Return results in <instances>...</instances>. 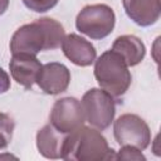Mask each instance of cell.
Instances as JSON below:
<instances>
[{"instance_id":"obj_5","label":"cell","mask_w":161,"mask_h":161,"mask_svg":"<svg viewBox=\"0 0 161 161\" xmlns=\"http://www.w3.org/2000/svg\"><path fill=\"white\" fill-rule=\"evenodd\" d=\"M86 122L91 127L98 131L107 130L114 119L116 114V102L114 98L103 91L102 88L88 89L80 101Z\"/></svg>"},{"instance_id":"obj_2","label":"cell","mask_w":161,"mask_h":161,"mask_svg":"<svg viewBox=\"0 0 161 161\" xmlns=\"http://www.w3.org/2000/svg\"><path fill=\"white\" fill-rule=\"evenodd\" d=\"M116 151L106 137L93 127L80 126L68 133L63 145V160L67 161H108L114 160Z\"/></svg>"},{"instance_id":"obj_7","label":"cell","mask_w":161,"mask_h":161,"mask_svg":"<svg viewBox=\"0 0 161 161\" xmlns=\"http://www.w3.org/2000/svg\"><path fill=\"white\" fill-rule=\"evenodd\" d=\"M86 122L80 102L74 97L57 99L49 114V123L59 132L68 135Z\"/></svg>"},{"instance_id":"obj_1","label":"cell","mask_w":161,"mask_h":161,"mask_svg":"<svg viewBox=\"0 0 161 161\" xmlns=\"http://www.w3.org/2000/svg\"><path fill=\"white\" fill-rule=\"evenodd\" d=\"M64 36L65 31L59 21L52 18H40L15 30L10 39V52L11 54L36 55L42 50L59 48Z\"/></svg>"},{"instance_id":"obj_12","label":"cell","mask_w":161,"mask_h":161,"mask_svg":"<svg viewBox=\"0 0 161 161\" xmlns=\"http://www.w3.org/2000/svg\"><path fill=\"white\" fill-rule=\"evenodd\" d=\"M64 133L57 131L50 123L43 126L36 132V148L42 156L50 160H58L63 156Z\"/></svg>"},{"instance_id":"obj_18","label":"cell","mask_w":161,"mask_h":161,"mask_svg":"<svg viewBox=\"0 0 161 161\" xmlns=\"http://www.w3.org/2000/svg\"><path fill=\"white\" fill-rule=\"evenodd\" d=\"M9 3H10V0H0V16L8 10Z\"/></svg>"},{"instance_id":"obj_3","label":"cell","mask_w":161,"mask_h":161,"mask_svg":"<svg viewBox=\"0 0 161 161\" xmlns=\"http://www.w3.org/2000/svg\"><path fill=\"white\" fill-rule=\"evenodd\" d=\"M94 78L99 87L113 98L122 97L132 83V75L123 58L109 49L94 60Z\"/></svg>"},{"instance_id":"obj_11","label":"cell","mask_w":161,"mask_h":161,"mask_svg":"<svg viewBox=\"0 0 161 161\" xmlns=\"http://www.w3.org/2000/svg\"><path fill=\"white\" fill-rule=\"evenodd\" d=\"M127 16L138 26H151L161 15L160 0H122Z\"/></svg>"},{"instance_id":"obj_15","label":"cell","mask_w":161,"mask_h":161,"mask_svg":"<svg viewBox=\"0 0 161 161\" xmlns=\"http://www.w3.org/2000/svg\"><path fill=\"white\" fill-rule=\"evenodd\" d=\"M114 160H132V161H146L145 155L141 152V150L133 147V146H121L119 151L116 153Z\"/></svg>"},{"instance_id":"obj_16","label":"cell","mask_w":161,"mask_h":161,"mask_svg":"<svg viewBox=\"0 0 161 161\" xmlns=\"http://www.w3.org/2000/svg\"><path fill=\"white\" fill-rule=\"evenodd\" d=\"M59 0H23V4L35 13H45L53 9Z\"/></svg>"},{"instance_id":"obj_10","label":"cell","mask_w":161,"mask_h":161,"mask_svg":"<svg viewBox=\"0 0 161 161\" xmlns=\"http://www.w3.org/2000/svg\"><path fill=\"white\" fill-rule=\"evenodd\" d=\"M40 68L42 63L39 62L36 55L26 53L13 54L9 63V69L13 79L26 89L31 88L35 83Z\"/></svg>"},{"instance_id":"obj_6","label":"cell","mask_w":161,"mask_h":161,"mask_svg":"<svg viewBox=\"0 0 161 161\" xmlns=\"http://www.w3.org/2000/svg\"><path fill=\"white\" fill-rule=\"evenodd\" d=\"M113 135L119 146H133L141 151L151 142V131L143 118L135 113L121 114L113 123Z\"/></svg>"},{"instance_id":"obj_17","label":"cell","mask_w":161,"mask_h":161,"mask_svg":"<svg viewBox=\"0 0 161 161\" xmlns=\"http://www.w3.org/2000/svg\"><path fill=\"white\" fill-rule=\"evenodd\" d=\"M10 89V77L9 74L0 67V94L8 92Z\"/></svg>"},{"instance_id":"obj_4","label":"cell","mask_w":161,"mask_h":161,"mask_svg":"<svg viewBox=\"0 0 161 161\" xmlns=\"http://www.w3.org/2000/svg\"><path fill=\"white\" fill-rule=\"evenodd\" d=\"M114 24V11L106 4L86 5L75 18L77 30L94 40L108 36L113 31Z\"/></svg>"},{"instance_id":"obj_8","label":"cell","mask_w":161,"mask_h":161,"mask_svg":"<svg viewBox=\"0 0 161 161\" xmlns=\"http://www.w3.org/2000/svg\"><path fill=\"white\" fill-rule=\"evenodd\" d=\"M35 83L38 87L49 96H57L69 87L70 83V70L58 62H50L42 65Z\"/></svg>"},{"instance_id":"obj_9","label":"cell","mask_w":161,"mask_h":161,"mask_svg":"<svg viewBox=\"0 0 161 161\" xmlns=\"http://www.w3.org/2000/svg\"><path fill=\"white\" fill-rule=\"evenodd\" d=\"M60 47L64 55L78 67H88L93 64L97 58V52L93 44L74 33L65 35Z\"/></svg>"},{"instance_id":"obj_14","label":"cell","mask_w":161,"mask_h":161,"mask_svg":"<svg viewBox=\"0 0 161 161\" xmlns=\"http://www.w3.org/2000/svg\"><path fill=\"white\" fill-rule=\"evenodd\" d=\"M15 128L14 119L4 112H0V150L9 146L13 138V132Z\"/></svg>"},{"instance_id":"obj_13","label":"cell","mask_w":161,"mask_h":161,"mask_svg":"<svg viewBox=\"0 0 161 161\" xmlns=\"http://www.w3.org/2000/svg\"><path fill=\"white\" fill-rule=\"evenodd\" d=\"M112 50L118 53L128 67L140 64L146 55V47L143 42L131 34L117 36L112 44Z\"/></svg>"}]
</instances>
